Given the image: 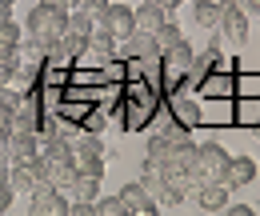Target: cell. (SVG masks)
Returning <instances> with one entry per match:
<instances>
[{"mask_svg":"<svg viewBox=\"0 0 260 216\" xmlns=\"http://www.w3.org/2000/svg\"><path fill=\"white\" fill-rule=\"evenodd\" d=\"M64 24H68V12H64V8H52V4H40V0H36L32 8H28V16H24V24H20V28L48 48V44L64 32Z\"/></svg>","mask_w":260,"mask_h":216,"instance_id":"6da1fadb","label":"cell"},{"mask_svg":"<svg viewBox=\"0 0 260 216\" xmlns=\"http://www.w3.org/2000/svg\"><path fill=\"white\" fill-rule=\"evenodd\" d=\"M224 164H228L224 144H216V140H204V144H196V152H192V180H196V184L220 180V176H224Z\"/></svg>","mask_w":260,"mask_h":216,"instance_id":"7a4b0ae2","label":"cell"},{"mask_svg":"<svg viewBox=\"0 0 260 216\" xmlns=\"http://www.w3.org/2000/svg\"><path fill=\"white\" fill-rule=\"evenodd\" d=\"M28 216H68V196L60 188L36 184L28 192Z\"/></svg>","mask_w":260,"mask_h":216,"instance_id":"3957f363","label":"cell"},{"mask_svg":"<svg viewBox=\"0 0 260 216\" xmlns=\"http://www.w3.org/2000/svg\"><path fill=\"white\" fill-rule=\"evenodd\" d=\"M96 28H104L112 40H128V36H132V8H128V4H112V0H108V4L96 12Z\"/></svg>","mask_w":260,"mask_h":216,"instance_id":"277c9868","label":"cell"},{"mask_svg":"<svg viewBox=\"0 0 260 216\" xmlns=\"http://www.w3.org/2000/svg\"><path fill=\"white\" fill-rule=\"evenodd\" d=\"M220 36L232 40V44H244L248 40V12H244V4L240 0H224V12H220Z\"/></svg>","mask_w":260,"mask_h":216,"instance_id":"5b68a950","label":"cell"},{"mask_svg":"<svg viewBox=\"0 0 260 216\" xmlns=\"http://www.w3.org/2000/svg\"><path fill=\"white\" fill-rule=\"evenodd\" d=\"M116 196H120L124 212H132V216H156V212H160V208H156V200L148 196V188L140 184V180H128Z\"/></svg>","mask_w":260,"mask_h":216,"instance_id":"8992f818","label":"cell"},{"mask_svg":"<svg viewBox=\"0 0 260 216\" xmlns=\"http://www.w3.org/2000/svg\"><path fill=\"white\" fill-rule=\"evenodd\" d=\"M232 192L236 188H244V184H252L256 180V160L252 156H228V164H224V176H220Z\"/></svg>","mask_w":260,"mask_h":216,"instance_id":"52a82bcc","label":"cell"},{"mask_svg":"<svg viewBox=\"0 0 260 216\" xmlns=\"http://www.w3.org/2000/svg\"><path fill=\"white\" fill-rule=\"evenodd\" d=\"M164 20H172V12L160 8V4H152V0H144V4L132 8V32H156Z\"/></svg>","mask_w":260,"mask_h":216,"instance_id":"ba28073f","label":"cell"},{"mask_svg":"<svg viewBox=\"0 0 260 216\" xmlns=\"http://www.w3.org/2000/svg\"><path fill=\"white\" fill-rule=\"evenodd\" d=\"M228 196H232V188L224 180H208V184H196V204H200V212H224Z\"/></svg>","mask_w":260,"mask_h":216,"instance_id":"9c48e42d","label":"cell"},{"mask_svg":"<svg viewBox=\"0 0 260 216\" xmlns=\"http://www.w3.org/2000/svg\"><path fill=\"white\" fill-rule=\"evenodd\" d=\"M36 184H40L36 160H12V168H8V188H12L16 196H28Z\"/></svg>","mask_w":260,"mask_h":216,"instance_id":"30bf717a","label":"cell"},{"mask_svg":"<svg viewBox=\"0 0 260 216\" xmlns=\"http://www.w3.org/2000/svg\"><path fill=\"white\" fill-rule=\"evenodd\" d=\"M8 152H12V160H36L40 156L36 132H8Z\"/></svg>","mask_w":260,"mask_h":216,"instance_id":"8fae6325","label":"cell"},{"mask_svg":"<svg viewBox=\"0 0 260 216\" xmlns=\"http://www.w3.org/2000/svg\"><path fill=\"white\" fill-rule=\"evenodd\" d=\"M220 12H224V0H192V24L208 32L220 24Z\"/></svg>","mask_w":260,"mask_h":216,"instance_id":"7c38bea8","label":"cell"},{"mask_svg":"<svg viewBox=\"0 0 260 216\" xmlns=\"http://www.w3.org/2000/svg\"><path fill=\"white\" fill-rule=\"evenodd\" d=\"M160 180L168 188H176V192H184V196H188V192H192V172H188V168H184V164H172V160H168V164H160Z\"/></svg>","mask_w":260,"mask_h":216,"instance_id":"4fadbf2b","label":"cell"},{"mask_svg":"<svg viewBox=\"0 0 260 216\" xmlns=\"http://www.w3.org/2000/svg\"><path fill=\"white\" fill-rule=\"evenodd\" d=\"M152 40H156V48H172V44H180V40H184V28H180V24H172V20H164L160 28L152 32Z\"/></svg>","mask_w":260,"mask_h":216,"instance_id":"5bb4252c","label":"cell"},{"mask_svg":"<svg viewBox=\"0 0 260 216\" xmlns=\"http://www.w3.org/2000/svg\"><path fill=\"white\" fill-rule=\"evenodd\" d=\"M168 152H172V144H168L164 136H156V132H152V136H148V144H144V156H148V160H156V164H164V160H168Z\"/></svg>","mask_w":260,"mask_h":216,"instance_id":"9a60e30c","label":"cell"},{"mask_svg":"<svg viewBox=\"0 0 260 216\" xmlns=\"http://www.w3.org/2000/svg\"><path fill=\"white\" fill-rule=\"evenodd\" d=\"M72 164H76V172L100 176V180H104V156H72Z\"/></svg>","mask_w":260,"mask_h":216,"instance_id":"2e32d148","label":"cell"},{"mask_svg":"<svg viewBox=\"0 0 260 216\" xmlns=\"http://www.w3.org/2000/svg\"><path fill=\"white\" fill-rule=\"evenodd\" d=\"M96 216H124V204H120V196H96Z\"/></svg>","mask_w":260,"mask_h":216,"instance_id":"e0dca14e","label":"cell"},{"mask_svg":"<svg viewBox=\"0 0 260 216\" xmlns=\"http://www.w3.org/2000/svg\"><path fill=\"white\" fill-rule=\"evenodd\" d=\"M20 36H24V28H20L16 20H4V24H0V44H12V48H16Z\"/></svg>","mask_w":260,"mask_h":216,"instance_id":"ac0fdd59","label":"cell"},{"mask_svg":"<svg viewBox=\"0 0 260 216\" xmlns=\"http://www.w3.org/2000/svg\"><path fill=\"white\" fill-rule=\"evenodd\" d=\"M96 200H68V216H92Z\"/></svg>","mask_w":260,"mask_h":216,"instance_id":"d6986e66","label":"cell"},{"mask_svg":"<svg viewBox=\"0 0 260 216\" xmlns=\"http://www.w3.org/2000/svg\"><path fill=\"white\" fill-rule=\"evenodd\" d=\"M12 200H16V192H12L8 180H4V184H0V212H8V208H12Z\"/></svg>","mask_w":260,"mask_h":216,"instance_id":"ffe728a7","label":"cell"},{"mask_svg":"<svg viewBox=\"0 0 260 216\" xmlns=\"http://www.w3.org/2000/svg\"><path fill=\"white\" fill-rule=\"evenodd\" d=\"M224 216H252V208H248V204H232V200H228V204H224Z\"/></svg>","mask_w":260,"mask_h":216,"instance_id":"44dd1931","label":"cell"},{"mask_svg":"<svg viewBox=\"0 0 260 216\" xmlns=\"http://www.w3.org/2000/svg\"><path fill=\"white\" fill-rule=\"evenodd\" d=\"M0 64H16V48L12 44H0Z\"/></svg>","mask_w":260,"mask_h":216,"instance_id":"7402d4cb","label":"cell"},{"mask_svg":"<svg viewBox=\"0 0 260 216\" xmlns=\"http://www.w3.org/2000/svg\"><path fill=\"white\" fill-rule=\"evenodd\" d=\"M104 4H108V0H80V8H88L92 16H96V12H100V8H104Z\"/></svg>","mask_w":260,"mask_h":216,"instance_id":"603a6c76","label":"cell"},{"mask_svg":"<svg viewBox=\"0 0 260 216\" xmlns=\"http://www.w3.org/2000/svg\"><path fill=\"white\" fill-rule=\"evenodd\" d=\"M4 20H12V4H4V0H0V24H4Z\"/></svg>","mask_w":260,"mask_h":216,"instance_id":"cb8c5ba5","label":"cell"},{"mask_svg":"<svg viewBox=\"0 0 260 216\" xmlns=\"http://www.w3.org/2000/svg\"><path fill=\"white\" fill-rule=\"evenodd\" d=\"M152 4H160V8H168V12H172V8H180L184 0H152Z\"/></svg>","mask_w":260,"mask_h":216,"instance_id":"d4e9b609","label":"cell"},{"mask_svg":"<svg viewBox=\"0 0 260 216\" xmlns=\"http://www.w3.org/2000/svg\"><path fill=\"white\" fill-rule=\"evenodd\" d=\"M240 4H244V12H256L260 16V0H240Z\"/></svg>","mask_w":260,"mask_h":216,"instance_id":"484cf974","label":"cell"},{"mask_svg":"<svg viewBox=\"0 0 260 216\" xmlns=\"http://www.w3.org/2000/svg\"><path fill=\"white\" fill-rule=\"evenodd\" d=\"M60 8H64V12H72V8H80V0H60Z\"/></svg>","mask_w":260,"mask_h":216,"instance_id":"4316f807","label":"cell"},{"mask_svg":"<svg viewBox=\"0 0 260 216\" xmlns=\"http://www.w3.org/2000/svg\"><path fill=\"white\" fill-rule=\"evenodd\" d=\"M40 4H52V8H60V0H40Z\"/></svg>","mask_w":260,"mask_h":216,"instance_id":"83f0119b","label":"cell"},{"mask_svg":"<svg viewBox=\"0 0 260 216\" xmlns=\"http://www.w3.org/2000/svg\"><path fill=\"white\" fill-rule=\"evenodd\" d=\"M4 4H16V0H4Z\"/></svg>","mask_w":260,"mask_h":216,"instance_id":"f1b7e54d","label":"cell"},{"mask_svg":"<svg viewBox=\"0 0 260 216\" xmlns=\"http://www.w3.org/2000/svg\"><path fill=\"white\" fill-rule=\"evenodd\" d=\"M256 140H260V128H256Z\"/></svg>","mask_w":260,"mask_h":216,"instance_id":"f546056e","label":"cell"},{"mask_svg":"<svg viewBox=\"0 0 260 216\" xmlns=\"http://www.w3.org/2000/svg\"><path fill=\"white\" fill-rule=\"evenodd\" d=\"M256 172H260V164H256Z\"/></svg>","mask_w":260,"mask_h":216,"instance_id":"4dcf8cb0","label":"cell"}]
</instances>
